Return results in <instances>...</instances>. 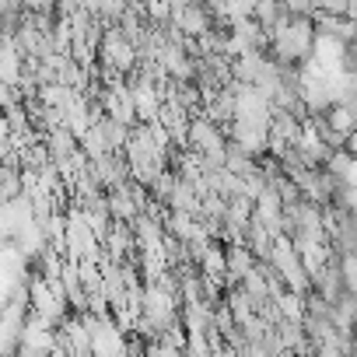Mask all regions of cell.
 <instances>
[{
    "instance_id": "cell-1",
    "label": "cell",
    "mask_w": 357,
    "mask_h": 357,
    "mask_svg": "<svg viewBox=\"0 0 357 357\" xmlns=\"http://www.w3.org/2000/svg\"><path fill=\"white\" fill-rule=\"evenodd\" d=\"M280 4H284V0H280Z\"/></svg>"
}]
</instances>
